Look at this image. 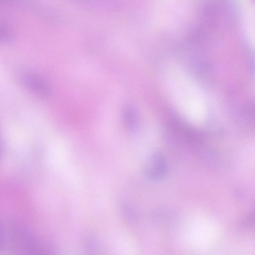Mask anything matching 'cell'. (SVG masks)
I'll return each instance as SVG.
<instances>
[{
	"instance_id": "6da1fadb",
	"label": "cell",
	"mask_w": 255,
	"mask_h": 255,
	"mask_svg": "<svg viewBox=\"0 0 255 255\" xmlns=\"http://www.w3.org/2000/svg\"><path fill=\"white\" fill-rule=\"evenodd\" d=\"M12 242L18 250L28 254H43L48 250L34 236L22 229H14L12 231Z\"/></svg>"
},
{
	"instance_id": "7a4b0ae2",
	"label": "cell",
	"mask_w": 255,
	"mask_h": 255,
	"mask_svg": "<svg viewBox=\"0 0 255 255\" xmlns=\"http://www.w3.org/2000/svg\"><path fill=\"white\" fill-rule=\"evenodd\" d=\"M168 167L164 156L157 152L147 159L143 167L145 178L151 181H160L164 179L168 174Z\"/></svg>"
},
{
	"instance_id": "3957f363",
	"label": "cell",
	"mask_w": 255,
	"mask_h": 255,
	"mask_svg": "<svg viewBox=\"0 0 255 255\" xmlns=\"http://www.w3.org/2000/svg\"><path fill=\"white\" fill-rule=\"evenodd\" d=\"M24 85L31 92L41 97H46L50 94V87L46 80L33 71H26L22 74Z\"/></svg>"
},
{
	"instance_id": "277c9868",
	"label": "cell",
	"mask_w": 255,
	"mask_h": 255,
	"mask_svg": "<svg viewBox=\"0 0 255 255\" xmlns=\"http://www.w3.org/2000/svg\"><path fill=\"white\" fill-rule=\"evenodd\" d=\"M123 120L126 128L129 130L136 129L137 117L135 110L131 107H126L123 112Z\"/></svg>"
},
{
	"instance_id": "5b68a950",
	"label": "cell",
	"mask_w": 255,
	"mask_h": 255,
	"mask_svg": "<svg viewBox=\"0 0 255 255\" xmlns=\"http://www.w3.org/2000/svg\"><path fill=\"white\" fill-rule=\"evenodd\" d=\"M5 238L2 228L0 224V249L3 246Z\"/></svg>"
},
{
	"instance_id": "8992f818",
	"label": "cell",
	"mask_w": 255,
	"mask_h": 255,
	"mask_svg": "<svg viewBox=\"0 0 255 255\" xmlns=\"http://www.w3.org/2000/svg\"><path fill=\"white\" fill-rule=\"evenodd\" d=\"M1 144H0V154H1Z\"/></svg>"
}]
</instances>
